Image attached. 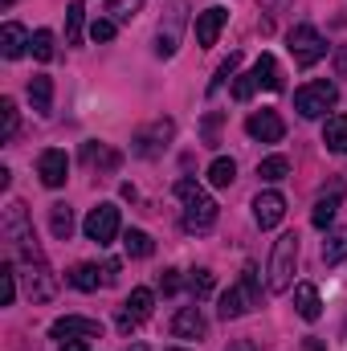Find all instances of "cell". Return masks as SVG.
Wrapping results in <instances>:
<instances>
[{"label":"cell","instance_id":"obj_31","mask_svg":"<svg viewBox=\"0 0 347 351\" xmlns=\"http://www.w3.org/2000/svg\"><path fill=\"white\" fill-rule=\"evenodd\" d=\"M258 176L265 180V184H278V180L290 176V160H286V156H265V160L258 164Z\"/></svg>","mask_w":347,"mask_h":351},{"label":"cell","instance_id":"obj_30","mask_svg":"<svg viewBox=\"0 0 347 351\" xmlns=\"http://www.w3.org/2000/svg\"><path fill=\"white\" fill-rule=\"evenodd\" d=\"M233 180H237V164H233L229 156H221V160L208 164V184H213V188H229Z\"/></svg>","mask_w":347,"mask_h":351},{"label":"cell","instance_id":"obj_18","mask_svg":"<svg viewBox=\"0 0 347 351\" xmlns=\"http://www.w3.org/2000/svg\"><path fill=\"white\" fill-rule=\"evenodd\" d=\"M53 290H58V278L49 274L45 258L29 265V298H33V302H49V298H53Z\"/></svg>","mask_w":347,"mask_h":351},{"label":"cell","instance_id":"obj_4","mask_svg":"<svg viewBox=\"0 0 347 351\" xmlns=\"http://www.w3.org/2000/svg\"><path fill=\"white\" fill-rule=\"evenodd\" d=\"M4 237L12 241V250L25 258V262H41V245H37V237H33V229H29V217H25V204L21 200H12L8 208H4Z\"/></svg>","mask_w":347,"mask_h":351},{"label":"cell","instance_id":"obj_1","mask_svg":"<svg viewBox=\"0 0 347 351\" xmlns=\"http://www.w3.org/2000/svg\"><path fill=\"white\" fill-rule=\"evenodd\" d=\"M176 196L184 204V229L188 233H208L217 225V200L196 184V180H176Z\"/></svg>","mask_w":347,"mask_h":351},{"label":"cell","instance_id":"obj_41","mask_svg":"<svg viewBox=\"0 0 347 351\" xmlns=\"http://www.w3.org/2000/svg\"><path fill=\"white\" fill-rule=\"evenodd\" d=\"M225 351H258V343H250V339H237V343H229Z\"/></svg>","mask_w":347,"mask_h":351},{"label":"cell","instance_id":"obj_37","mask_svg":"<svg viewBox=\"0 0 347 351\" xmlns=\"http://www.w3.org/2000/svg\"><path fill=\"white\" fill-rule=\"evenodd\" d=\"M0 119H4V131H0V139L8 143V139L16 135V102H12V98H0Z\"/></svg>","mask_w":347,"mask_h":351},{"label":"cell","instance_id":"obj_32","mask_svg":"<svg viewBox=\"0 0 347 351\" xmlns=\"http://www.w3.org/2000/svg\"><path fill=\"white\" fill-rule=\"evenodd\" d=\"M82 21H86V8H82V0H74L66 8V45H78L82 41Z\"/></svg>","mask_w":347,"mask_h":351},{"label":"cell","instance_id":"obj_11","mask_svg":"<svg viewBox=\"0 0 347 351\" xmlns=\"http://www.w3.org/2000/svg\"><path fill=\"white\" fill-rule=\"evenodd\" d=\"M49 335L58 343H66V339H102V323L98 319H82V315H66V319H53Z\"/></svg>","mask_w":347,"mask_h":351},{"label":"cell","instance_id":"obj_38","mask_svg":"<svg viewBox=\"0 0 347 351\" xmlns=\"http://www.w3.org/2000/svg\"><path fill=\"white\" fill-rule=\"evenodd\" d=\"M115 29H119V25H115L110 16H98V21L90 25V41H110V37H115Z\"/></svg>","mask_w":347,"mask_h":351},{"label":"cell","instance_id":"obj_23","mask_svg":"<svg viewBox=\"0 0 347 351\" xmlns=\"http://www.w3.org/2000/svg\"><path fill=\"white\" fill-rule=\"evenodd\" d=\"M29 102H33L37 114H49V106H53V78L33 74V78H29Z\"/></svg>","mask_w":347,"mask_h":351},{"label":"cell","instance_id":"obj_2","mask_svg":"<svg viewBox=\"0 0 347 351\" xmlns=\"http://www.w3.org/2000/svg\"><path fill=\"white\" fill-rule=\"evenodd\" d=\"M261 298V286H258V265H246L241 269V278L221 294V306H217V315L229 323V319H241V315H250L254 306H258Z\"/></svg>","mask_w":347,"mask_h":351},{"label":"cell","instance_id":"obj_22","mask_svg":"<svg viewBox=\"0 0 347 351\" xmlns=\"http://www.w3.org/2000/svg\"><path fill=\"white\" fill-rule=\"evenodd\" d=\"M82 160H86L90 168H102V172H115V168L123 164V156H119L115 147H106V143H86V147H82Z\"/></svg>","mask_w":347,"mask_h":351},{"label":"cell","instance_id":"obj_29","mask_svg":"<svg viewBox=\"0 0 347 351\" xmlns=\"http://www.w3.org/2000/svg\"><path fill=\"white\" fill-rule=\"evenodd\" d=\"M143 12V0H106V16L115 21V25H127V21H135Z\"/></svg>","mask_w":347,"mask_h":351},{"label":"cell","instance_id":"obj_16","mask_svg":"<svg viewBox=\"0 0 347 351\" xmlns=\"http://www.w3.org/2000/svg\"><path fill=\"white\" fill-rule=\"evenodd\" d=\"M208 319L200 315V306H180L172 315V335L176 339H204Z\"/></svg>","mask_w":347,"mask_h":351},{"label":"cell","instance_id":"obj_45","mask_svg":"<svg viewBox=\"0 0 347 351\" xmlns=\"http://www.w3.org/2000/svg\"><path fill=\"white\" fill-rule=\"evenodd\" d=\"M164 351H188V348H164Z\"/></svg>","mask_w":347,"mask_h":351},{"label":"cell","instance_id":"obj_21","mask_svg":"<svg viewBox=\"0 0 347 351\" xmlns=\"http://www.w3.org/2000/svg\"><path fill=\"white\" fill-rule=\"evenodd\" d=\"M323 143H327V152L347 156V114H331L323 123Z\"/></svg>","mask_w":347,"mask_h":351},{"label":"cell","instance_id":"obj_36","mask_svg":"<svg viewBox=\"0 0 347 351\" xmlns=\"http://www.w3.org/2000/svg\"><path fill=\"white\" fill-rule=\"evenodd\" d=\"M213 286H217V282H213V269H192L188 290H192L196 298H208V294H213Z\"/></svg>","mask_w":347,"mask_h":351},{"label":"cell","instance_id":"obj_26","mask_svg":"<svg viewBox=\"0 0 347 351\" xmlns=\"http://www.w3.org/2000/svg\"><path fill=\"white\" fill-rule=\"evenodd\" d=\"M347 258V225L344 229H331L327 241H323V262L327 265H339Z\"/></svg>","mask_w":347,"mask_h":351},{"label":"cell","instance_id":"obj_9","mask_svg":"<svg viewBox=\"0 0 347 351\" xmlns=\"http://www.w3.org/2000/svg\"><path fill=\"white\" fill-rule=\"evenodd\" d=\"M82 233H86L94 245H110V241L119 237V208H115V204H98V208H90L86 221H82Z\"/></svg>","mask_w":347,"mask_h":351},{"label":"cell","instance_id":"obj_34","mask_svg":"<svg viewBox=\"0 0 347 351\" xmlns=\"http://www.w3.org/2000/svg\"><path fill=\"white\" fill-rule=\"evenodd\" d=\"M29 49H33L37 62H49V58H53V33H49V29H37L33 41H29Z\"/></svg>","mask_w":347,"mask_h":351},{"label":"cell","instance_id":"obj_13","mask_svg":"<svg viewBox=\"0 0 347 351\" xmlns=\"http://www.w3.org/2000/svg\"><path fill=\"white\" fill-rule=\"evenodd\" d=\"M115 278H119V262H106L102 269H98V265H90V262H82V265H74V269H70V282H74L78 290H86V294H90V290H98V286H110Z\"/></svg>","mask_w":347,"mask_h":351},{"label":"cell","instance_id":"obj_7","mask_svg":"<svg viewBox=\"0 0 347 351\" xmlns=\"http://www.w3.org/2000/svg\"><path fill=\"white\" fill-rule=\"evenodd\" d=\"M184 25H188V0H172L160 29H156V58H172L180 49V37H184Z\"/></svg>","mask_w":347,"mask_h":351},{"label":"cell","instance_id":"obj_8","mask_svg":"<svg viewBox=\"0 0 347 351\" xmlns=\"http://www.w3.org/2000/svg\"><path fill=\"white\" fill-rule=\"evenodd\" d=\"M172 135H176V123H172V119H156L152 127H143V131L135 135L131 152H135L139 160H156V156L172 143Z\"/></svg>","mask_w":347,"mask_h":351},{"label":"cell","instance_id":"obj_10","mask_svg":"<svg viewBox=\"0 0 347 351\" xmlns=\"http://www.w3.org/2000/svg\"><path fill=\"white\" fill-rule=\"evenodd\" d=\"M152 302H156V294H152L147 286H135V290H131V298L119 306V327L131 335L143 319H152Z\"/></svg>","mask_w":347,"mask_h":351},{"label":"cell","instance_id":"obj_43","mask_svg":"<svg viewBox=\"0 0 347 351\" xmlns=\"http://www.w3.org/2000/svg\"><path fill=\"white\" fill-rule=\"evenodd\" d=\"M302 348H307V351H323V343H319V339H307Z\"/></svg>","mask_w":347,"mask_h":351},{"label":"cell","instance_id":"obj_5","mask_svg":"<svg viewBox=\"0 0 347 351\" xmlns=\"http://www.w3.org/2000/svg\"><path fill=\"white\" fill-rule=\"evenodd\" d=\"M335 102H339V86L335 82H307V86L294 90V110L302 119H323Z\"/></svg>","mask_w":347,"mask_h":351},{"label":"cell","instance_id":"obj_6","mask_svg":"<svg viewBox=\"0 0 347 351\" xmlns=\"http://www.w3.org/2000/svg\"><path fill=\"white\" fill-rule=\"evenodd\" d=\"M286 45H290V58H294L302 70L327 58V41H323V33H319L315 25H294V29L286 33Z\"/></svg>","mask_w":347,"mask_h":351},{"label":"cell","instance_id":"obj_47","mask_svg":"<svg viewBox=\"0 0 347 351\" xmlns=\"http://www.w3.org/2000/svg\"><path fill=\"white\" fill-rule=\"evenodd\" d=\"M0 4H12V0H0Z\"/></svg>","mask_w":347,"mask_h":351},{"label":"cell","instance_id":"obj_20","mask_svg":"<svg viewBox=\"0 0 347 351\" xmlns=\"http://www.w3.org/2000/svg\"><path fill=\"white\" fill-rule=\"evenodd\" d=\"M294 311L307 319V323H315L319 315H323V302H319V290L311 286V282H298L294 286Z\"/></svg>","mask_w":347,"mask_h":351},{"label":"cell","instance_id":"obj_24","mask_svg":"<svg viewBox=\"0 0 347 351\" xmlns=\"http://www.w3.org/2000/svg\"><path fill=\"white\" fill-rule=\"evenodd\" d=\"M254 78H258V86H265V90H282V70H278V62H274L270 53H261L258 62H254Z\"/></svg>","mask_w":347,"mask_h":351},{"label":"cell","instance_id":"obj_27","mask_svg":"<svg viewBox=\"0 0 347 351\" xmlns=\"http://www.w3.org/2000/svg\"><path fill=\"white\" fill-rule=\"evenodd\" d=\"M335 213H339V192H331V196H323L315 208H311V225L315 229H327L331 221H335Z\"/></svg>","mask_w":347,"mask_h":351},{"label":"cell","instance_id":"obj_46","mask_svg":"<svg viewBox=\"0 0 347 351\" xmlns=\"http://www.w3.org/2000/svg\"><path fill=\"white\" fill-rule=\"evenodd\" d=\"M344 339H347V319H344Z\"/></svg>","mask_w":347,"mask_h":351},{"label":"cell","instance_id":"obj_12","mask_svg":"<svg viewBox=\"0 0 347 351\" xmlns=\"http://www.w3.org/2000/svg\"><path fill=\"white\" fill-rule=\"evenodd\" d=\"M246 131H250V139H258V143H278V139L286 135V123H282L278 110H254V114L246 119Z\"/></svg>","mask_w":347,"mask_h":351},{"label":"cell","instance_id":"obj_28","mask_svg":"<svg viewBox=\"0 0 347 351\" xmlns=\"http://www.w3.org/2000/svg\"><path fill=\"white\" fill-rule=\"evenodd\" d=\"M123 250H127V258H152V237L143 233V229H127L123 233Z\"/></svg>","mask_w":347,"mask_h":351},{"label":"cell","instance_id":"obj_3","mask_svg":"<svg viewBox=\"0 0 347 351\" xmlns=\"http://www.w3.org/2000/svg\"><path fill=\"white\" fill-rule=\"evenodd\" d=\"M294 265H298V233H282L270 254V294H286L294 286Z\"/></svg>","mask_w":347,"mask_h":351},{"label":"cell","instance_id":"obj_44","mask_svg":"<svg viewBox=\"0 0 347 351\" xmlns=\"http://www.w3.org/2000/svg\"><path fill=\"white\" fill-rule=\"evenodd\" d=\"M123 351H147V348H143V343L135 339V343H127V348H123Z\"/></svg>","mask_w":347,"mask_h":351},{"label":"cell","instance_id":"obj_35","mask_svg":"<svg viewBox=\"0 0 347 351\" xmlns=\"http://www.w3.org/2000/svg\"><path fill=\"white\" fill-rule=\"evenodd\" d=\"M12 298H16V269H12V262H4V269H0V306H12Z\"/></svg>","mask_w":347,"mask_h":351},{"label":"cell","instance_id":"obj_19","mask_svg":"<svg viewBox=\"0 0 347 351\" xmlns=\"http://www.w3.org/2000/svg\"><path fill=\"white\" fill-rule=\"evenodd\" d=\"M29 41H33V37H29L25 25H16V21H8V25L0 29V53H4L8 62H16V58L29 49Z\"/></svg>","mask_w":347,"mask_h":351},{"label":"cell","instance_id":"obj_15","mask_svg":"<svg viewBox=\"0 0 347 351\" xmlns=\"http://www.w3.org/2000/svg\"><path fill=\"white\" fill-rule=\"evenodd\" d=\"M282 217H286V196L282 192H258L254 196V221H258L261 229L282 225Z\"/></svg>","mask_w":347,"mask_h":351},{"label":"cell","instance_id":"obj_17","mask_svg":"<svg viewBox=\"0 0 347 351\" xmlns=\"http://www.w3.org/2000/svg\"><path fill=\"white\" fill-rule=\"evenodd\" d=\"M225 21H229V12H225L221 4H213V8H204V12H196V41H200L204 49H208V45H217V37H221Z\"/></svg>","mask_w":347,"mask_h":351},{"label":"cell","instance_id":"obj_25","mask_svg":"<svg viewBox=\"0 0 347 351\" xmlns=\"http://www.w3.org/2000/svg\"><path fill=\"white\" fill-rule=\"evenodd\" d=\"M49 229H53L58 241H70V233H74V213H70V204H49Z\"/></svg>","mask_w":347,"mask_h":351},{"label":"cell","instance_id":"obj_33","mask_svg":"<svg viewBox=\"0 0 347 351\" xmlns=\"http://www.w3.org/2000/svg\"><path fill=\"white\" fill-rule=\"evenodd\" d=\"M237 70H241V53H229V58L221 62V70H217V78L208 82V94H217V90L225 86L229 78H237Z\"/></svg>","mask_w":347,"mask_h":351},{"label":"cell","instance_id":"obj_40","mask_svg":"<svg viewBox=\"0 0 347 351\" xmlns=\"http://www.w3.org/2000/svg\"><path fill=\"white\" fill-rule=\"evenodd\" d=\"M160 290H164V294H176V290H180V269H164V274H160Z\"/></svg>","mask_w":347,"mask_h":351},{"label":"cell","instance_id":"obj_39","mask_svg":"<svg viewBox=\"0 0 347 351\" xmlns=\"http://www.w3.org/2000/svg\"><path fill=\"white\" fill-rule=\"evenodd\" d=\"M254 90H258V78H254V70H250V74H241V78L233 82V98H237V102H250Z\"/></svg>","mask_w":347,"mask_h":351},{"label":"cell","instance_id":"obj_42","mask_svg":"<svg viewBox=\"0 0 347 351\" xmlns=\"http://www.w3.org/2000/svg\"><path fill=\"white\" fill-rule=\"evenodd\" d=\"M62 351H86V339H66Z\"/></svg>","mask_w":347,"mask_h":351},{"label":"cell","instance_id":"obj_14","mask_svg":"<svg viewBox=\"0 0 347 351\" xmlns=\"http://www.w3.org/2000/svg\"><path fill=\"white\" fill-rule=\"evenodd\" d=\"M37 176H41L45 188H62V184L70 180V160H66V152H58V147L41 152V156H37Z\"/></svg>","mask_w":347,"mask_h":351}]
</instances>
